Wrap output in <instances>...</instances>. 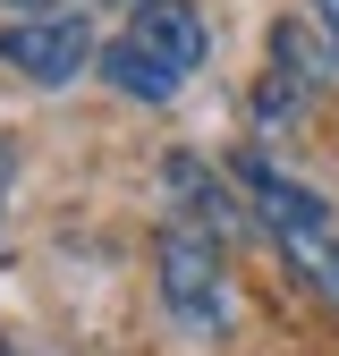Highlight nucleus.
I'll return each mask as SVG.
<instances>
[{
	"label": "nucleus",
	"mask_w": 339,
	"mask_h": 356,
	"mask_svg": "<svg viewBox=\"0 0 339 356\" xmlns=\"http://www.w3.org/2000/svg\"><path fill=\"white\" fill-rule=\"evenodd\" d=\"M229 178L246 187V212L263 220V238L288 254V272L339 314V212L306 187V178H288L280 161H263V153H238Z\"/></svg>",
	"instance_id": "obj_1"
},
{
	"label": "nucleus",
	"mask_w": 339,
	"mask_h": 356,
	"mask_svg": "<svg viewBox=\"0 0 339 356\" xmlns=\"http://www.w3.org/2000/svg\"><path fill=\"white\" fill-rule=\"evenodd\" d=\"M153 289H161V314L187 339H221L229 331V263H221V238H212L204 220H170L161 229Z\"/></svg>",
	"instance_id": "obj_2"
},
{
	"label": "nucleus",
	"mask_w": 339,
	"mask_h": 356,
	"mask_svg": "<svg viewBox=\"0 0 339 356\" xmlns=\"http://www.w3.org/2000/svg\"><path fill=\"white\" fill-rule=\"evenodd\" d=\"M0 60H9L26 85H68L85 60H94V26L76 9H26L0 26Z\"/></svg>",
	"instance_id": "obj_3"
},
{
	"label": "nucleus",
	"mask_w": 339,
	"mask_h": 356,
	"mask_svg": "<svg viewBox=\"0 0 339 356\" xmlns=\"http://www.w3.org/2000/svg\"><path fill=\"white\" fill-rule=\"evenodd\" d=\"M127 42H144V51H153L161 68H179V76H195L204 51H212L195 0H136V9H127Z\"/></svg>",
	"instance_id": "obj_4"
},
{
	"label": "nucleus",
	"mask_w": 339,
	"mask_h": 356,
	"mask_svg": "<svg viewBox=\"0 0 339 356\" xmlns=\"http://www.w3.org/2000/svg\"><path fill=\"white\" fill-rule=\"evenodd\" d=\"M94 68H102V76L119 85L127 102H170V94L187 85L179 68H161V60L144 51V42H127V34H119V42H102V51H94Z\"/></svg>",
	"instance_id": "obj_5"
},
{
	"label": "nucleus",
	"mask_w": 339,
	"mask_h": 356,
	"mask_svg": "<svg viewBox=\"0 0 339 356\" xmlns=\"http://www.w3.org/2000/svg\"><path fill=\"white\" fill-rule=\"evenodd\" d=\"M314 34H322V51L339 60V0H314Z\"/></svg>",
	"instance_id": "obj_6"
},
{
	"label": "nucleus",
	"mask_w": 339,
	"mask_h": 356,
	"mask_svg": "<svg viewBox=\"0 0 339 356\" xmlns=\"http://www.w3.org/2000/svg\"><path fill=\"white\" fill-rule=\"evenodd\" d=\"M9 170H17V145L0 136V204H9Z\"/></svg>",
	"instance_id": "obj_7"
},
{
	"label": "nucleus",
	"mask_w": 339,
	"mask_h": 356,
	"mask_svg": "<svg viewBox=\"0 0 339 356\" xmlns=\"http://www.w3.org/2000/svg\"><path fill=\"white\" fill-rule=\"evenodd\" d=\"M9 9H34V0H9Z\"/></svg>",
	"instance_id": "obj_8"
},
{
	"label": "nucleus",
	"mask_w": 339,
	"mask_h": 356,
	"mask_svg": "<svg viewBox=\"0 0 339 356\" xmlns=\"http://www.w3.org/2000/svg\"><path fill=\"white\" fill-rule=\"evenodd\" d=\"M0 356H17V348H0Z\"/></svg>",
	"instance_id": "obj_9"
},
{
	"label": "nucleus",
	"mask_w": 339,
	"mask_h": 356,
	"mask_svg": "<svg viewBox=\"0 0 339 356\" xmlns=\"http://www.w3.org/2000/svg\"><path fill=\"white\" fill-rule=\"evenodd\" d=\"M127 9H136V0H127Z\"/></svg>",
	"instance_id": "obj_10"
}]
</instances>
